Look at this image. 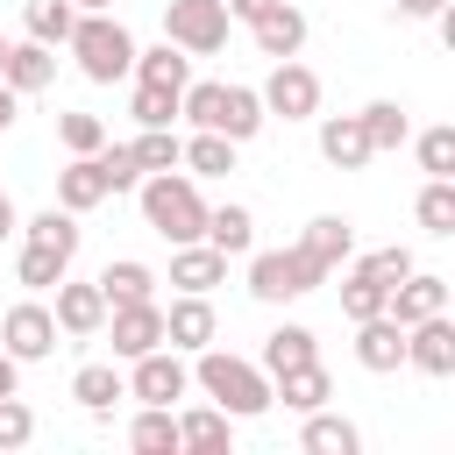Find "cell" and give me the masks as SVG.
Here are the masks:
<instances>
[{"label": "cell", "instance_id": "obj_33", "mask_svg": "<svg viewBox=\"0 0 455 455\" xmlns=\"http://www.w3.org/2000/svg\"><path fill=\"white\" fill-rule=\"evenodd\" d=\"M64 270H71V256L43 249V242H21V256H14V284H28V291H50Z\"/></svg>", "mask_w": 455, "mask_h": 455}, {"label": "cell", "instance_id": "obj_17", "mask_svg": "<svg viewBox=\"0 0 455 455\" xmlns=\"http://www.w3.org/2000/svg\"><path fill=\"white\" fill-rule=\"evenodd\" d=\"M320 156H327L334 171H363L377 149H370V135H363L355 114H320Z\"/></svg>", "mask_w": 455, "mask_h": 455}, {"label": "cell", "instance_id": "obj_49", "mask_svg": "<svg viewBox=\"0 0 455 455\" xmlns=\"http://www.w3.org/2000/svg\"><path fill=\"white\" fill-rule=\"evenodd\" d=\"M14 228H21V213H14V199H7V192H0V242H7V235H14Z\"/></svg>", "mask_w": 455, "mask_h": 455}, {"label": "cell", "instance_id": "obj_28", "mask_svg": "<svg viewBox=\"0 0 455 455\" xmlns=\"http://www.w3.org/2000/svg\"><path fill=\"white\" fill-rule=\"evenodd\" d=\"M128 448L135 455H178V412L171 405H142L128 419Z\"/></svg>", "mask_w": 455, "mask_h": 455}, {"label": "cell", "instance_id": "obj_18", "mask_svg": "<svg viewBox=\"0 0 455 455\" xmlns=\"http://www.w3.org/2000/svg\"><path fill=\"white\" fill-rule=\"evenodd\" d=\"M220 277H228V256L213 242H178L171 249V284L178 291H213Z\"/></svg>", "mask_w": 455, "mask_h": 455}, {"label": "cell", "instance_id": "obj_27", "mask_svg": "<svg viewBox=\"0 0 455 455\" xmlns=\"http://www.w3.org/2000/svg\"><path fill=\"white\" fill-rule=\"evenodd\" d=\"M142 85H171V92H185L192 85V57L178 50V43H156V50H135V64H128Z\"/></svg>", "mask_w": 455, "mask_h": 455}, {"label": "cell", "instance_id": "obj_35", "mask_svg": "<svg viewBox=\"0 0 455 455\" xmlns=\"http://www.w3.org/2000/svg\"><path fill=\"white\" fill-rule=\"evenodd\" d=\"M21 21H28V36H36V43H50V50H57V43H71L78 7H71V0H28V7H21Z\"/></svg>", "mask_w": 455, "mask_h": 455}, {"label": "cell", "instance_id": "obj_31", "mask_svg": "<svg viewBox=\"0 0 455 455\" xmlns=\"http://www.w3.org/2000/svg\"><path fill=\"white\" fill-rule=\"evenodd\" d=\"M235 441V419L220 412V405H192V412H178V448H228Z\"/></svg>", "mask_w": 455, "mask_h": 455}, {"label": "cell", "instance_id": "obj_22", "mask_svg": "<svg viewBox=\"0 0 455 455\" xmlns=\"http://www.w3.org/2000/svg\"><path fill=\"white\" fill-rule=\"evenodd\" d=\"M199 242H213L220 256H249V249H256V213H249V206H206Z\"/></svg>", "mask_w": 455, "mask_h": 455}, {"label": "cell", "instance_id": "obj_13", "mask_svg": "<svg viewBox=\"0 0 455 455\" xmlns=\"http://www.w3.org/2000/svg\"><path fill=\"white\" fill-rule=\"evenodd\" d=\"M405 363L419 377H455V320L448 313H427L405 327Z\"/></svg>", "mask_w": 455, "mask_h": 455}, {"label": "cell", "instance_id": "obj_21", "mask_svg": "<svg viewBox=\"0 0 455 455\" xmlns=\"http://www.w3.org/2000/svg\"><path fill=\"white\" fill-rule=\"evenodd\" d=\"M299 249H306V256H313V263H320V270L334 277V270L348 263V249H355V228H348L341 213H320V220H306V235H299Z\"/></svg>", "mask_w": 455, "mask_h": 455}, {"label": "cell", "instance_id": "obj_36", "mask_svg": "<svg viewBox=\"0 0 455 455\" xmlns=\"http://www.w3.org/2000/svg\"><path fill=\"white\" fill-rule=\"evenodd\" d=\"M384 291H391L384 277H370L363 263H348V277H341V313H348V320H370V313H384Z\"/></svg>", "mask_w": 455, "mask_h": 455}, {"label": "cell", "instance_id": "obj_29", "mask_svg": "<svg viewBox=\"0 0 455 455\" xmlns=\"http://www.w3.org/2000/svg\"><path fill=\"white\" fill-rule=\"evenodd\" d=\"M235 149H242V142H228V135L199 128V135H192V142L178 149V164H185L192 178H228V171H235Z\"/></svg>", "mask_w": 455, "mask_h": 455}, {"label": "cell", "instance_id": "obj_4", "mask_svg": "<svg viewBox=\"0 0 455 455\" xmlns=\"http://www.w3.org/2000/svg\"><path fill=\"white\" fill-rule=\"evenodd\" d=\"M64 50L78 57V71H85L92 85H114V78H128V64H135V36H128V21H121L114 7H100V14H78Z\"/></svg>", "mask_w": 455, "mask_h": 455}, {"label": "cell", "instance_id": "obj_5", "mask_svg": "<svg viewBox=\"0 0 455 455\" xmlns=\"http://www.w3.org/2000/svg\"><path fill=\"white\" fill-rule=\"evenodd\" d=\"M327 284V270L291 242V249H249V299H263V306H284V299H306V291H320Z\"/></svg>", "mask_w": 455, "mask_h": 455}, {"label": "cell", "instance_id": "obj_19", "mask_svg": "<svg viewBox=\"0 0 455 455\" xmlns=\"http://www.w3.org/2000/svg\"><path fill=\"white\" fill-rule=\"evenodd\" d=\"M270 398H284L291 412H320V405L334 398V377H327L320 355H313V363H299V370H277V377H270Z\"/></svg>", "mask_w": 455, "mask_h": 455}, {"label": "cell", "instance_id": "obj_1", "mask_svg": "<svg viewBox=\"0 0 455 455\" xmlns=\"http://www.w3.org/2000/svg\"><path fill=\"white\" fill-rule=\"evenodd\" d=\"M135 199H142V220L178 249V242H199V228H206V199H199V178L178 164V171H142V185H135Z\"/></svg>", "mask_w": 455, "mask_h": 455}, {"label": "cell", "instance_id": "obj_52", "mask_svg": "<svg viewBox=\"0 0 455 455\" xmlns=\"http://www.w3.org/2000/svg\"><path fill=\"white\" fill-rule=\"evenodd\" d=\"M0 192H7V185H0Z\"/></svg>", "mask_w": 455, "mask_h": 455}, {"label": "cell", "instance_id": "obj_48", "mask_svg": "<svg viewBox=\"0 0 455 455\" xmlns=\"http://www.w3.org/2000/svg\"><path fill=\"white\" fill-rule=\"evenodd\" d=\"M14 384H21V363H14V355H7V348H0V398H7V391H14Z\"/></svg>", "mask_w": 455, "mask_h": 455}, {"label": "cell", "instance_id": "obj_42", "mask_svg": "<svg viewBox=\"0 0 455 455\" xmlns=\"http://www.w3.org/2000/svg\"><path fill=\"white\" fill-rule=\"evenodd\" d=\"M36 441V412L21 405V391H7L0 398V455H14V448H28Z\"/></svg>", "mask_w": 455, "mask_h": 455}, {"label": "cell", "instance_id": "obj_30", "mask_svg": "<svg viewBox=\"0 0 455 455\" xmlns=\"http://www.w3.org/2000/svg\"><path fill=\"white\" fill-rule=\"evenodd\" d=\"M320 348H313V327H299V320H284V327H270V341H263V377H277V370H299V363H313Z\"/></svg>", "mask_w": 455, "mask_h": 455}, {"label": "cell", "instance_id": "obj_26", "mask_svg": "<svg viewBox=\"0 0 455 455\" xmlns=\"http://www.w3.org/2000/svg\"><path fill=\"white\" fill-rule=\"evenodd\" d=\"M299 448L306 455H355L363 448V434H355V419H341V412H306V434H299Z\"/></svg>", "mask_w": 455, "mask_h": 455}, {"label": "cell", "instance_id": "obj_44", "mask_svg": "<svg viewBox=\"0 0 455 455\" xmlns=\"http://www.w3.org/2000/svg\"><path fill=\"white\" fill-rule=\"evenodd\" d=\"M355 263H363L370 277H384V284H398V277L412 270V249H405V242H391V249H370V256H355Z\"/></svg>", "mask_w": 455, "mask_h": 455}, {"label": "cell", "instance_id": "obj_8", "mask_svg": "<svg viewBox=\"0 0 455 455\" xmlns=\"http://www.w3.org/2000/svg\"><path fill=\"white\" fill-rule=\"evenodd\" d=\"M185 391H192V363H185L178 348H149V355L128 363V398H142V405H178Z\"/></svg>", "mask_w": 455, "mask_h": 455}, {"label": "cell", "instance_id": "obj_14", "mask_svg": "<svg viewBox=\"0 0 455 455\" xmlns=\"http://www.w3.org/2000/svg\"><path fill=\"white\" fill-rule=\"evenodd\" d=\"M57 291V306H50V320H57V334H100L107 327V299H100V284H71V270L50 284Z\"/></svg>", "mask_w": 455, "mask_h": 455}, {"label": "cell", "instance_id": "obj_12", "mask_svg": "<svg viewBox=\"0 0 455 455\" xmlns=\"http://www.w3.org/2000/svg\"><path fill=\"white\" fill-rule=\"evenodd\" d=\"M384 313L398 320V327H412V320H427V313H448V277L441 270H405L391 291H384Z\"/></svg>", "mask_w": 455, "mask_h": 455}, {"label": "cell", "instance_id": "obj_10", "mask_svg": "<svg viewBox=\"0 0 455 455\" xmlns=\"http://www.w3.org/2000/svg\"><path fill=\"white\" fill-rule=\"evenodd\" d=\"M0 348H7L14 363H43V355L57 348V320H50V306H36V299L7 306V320H0Z\"/></svg>", "mask_w": 455, "mask_h": 455}, {"label": "cell", "instance_id": "obj_38", "mask_svg": "<svg viewBox=\"0 0 455 455\" xmlns=\"http://www.w3.org/2000/svg\"><path fill=\"white\" fill-rule=\"evenodd\" d=\"M419 228L427 235H455V178H427V192H419Z\"/></svg>", "mask_w": 455, "mask_h": 455}, {"label": "cell", "instance_id": "obj_25", "mask_svg": "<svg viewBox=\"0 0 455 455\" xmlns=\"http://www.w3.org/2000/svg\"><path fill=\"white\" fill-rule=\"evenodd\" d=\"M92 284H100V299H107V306H128V299H156V270H149V263H135V256H114V263H107Z\"/></svg>", "mask_w": 455, "mask_h": 455}, {"label": "cell", "instance_id": "obj_15", "mask_svg": "<svg viewBox=\"0 0 455 455\" xmlns=\"http://www.w3.org/2000/svg\"><path fill=\"white\" fill-rule=\"evenodd\" d=\"M355 363H363L370 377H391V370L405 363V327H398L391 313H370V320H355Z\"/></svg>", "mask_w": 455, "mask_h": 455}, {"label": "cell", "instance_id": "obj_6", "mask_svg": "<svg viewBox=\"0 0 455 455\" xmlns=\"http://www.w3.org/2000/svg\"><path fill=\"white\" fill-rule=\"evenodd\" d=\"M164 43H178L185 57L228 50V7L220 0H171L164 7Z\"/></svg>", "mask_w": 455, "mask_h": 455}, {"label": "cell", "instance_id": "obj_39", "mask_svg": "<svg viewBox=\"0 0 455 455\" xmlns=\"http://www.w3.org/2000/svg\"><path fill=\"white\" fill-rule=\"evenodd\" d=\"M128 114H135V128H171V121H178V92H171V85H142V78H135Z\"/></svg>", "mask_w": 455, "mask_h": 455}, {"label": "cell", "instance_id": "obj_7", "mask_svg": "<svg viewBox=\"0 0 455 455\" xmlns=\"http://www.w3.org/2000/svg\"><path fill=\"white\" fill-rule=\"evenodd\" d=\"M256 100H263L270 121H313V114H320V78H313L299 57H277L270 78L256 85Z\"/></svg>", "mask_w": 455, "mask_h": 455}, {"label": "cell", "instance_id": "obj_50", "mask_svg": "<svg viewBox=\"0 0 455 455\" xmlns=\"http://www.w3.org/2000/svg\"><path fill=\"white\" fill-rule=\"evenodd\" d=\"M71 7H78V14H100V7H114V0H71Z\"/></svg>", "mask_w": 455, "mask_h": 455}, {"label": "cell", "instance_id": "obj_3", "mask_svg": "<svg viewBox=\"0 0 455 455\" xmlns=\"http://www.w3.org/2000/svg\"><path fill=\"white\" fill-rule=\"evenodd\" d=\"M178 114L192 121V128H213V135H228V142H249V135H263V100H256V85H213V78H199V85H185L178 92Z\"/></svg>", "mask_w": 455, "mask_h": 455}, {"label": "cell", "instance_id": "obj_51", "mask_svg": "<svg viewBox=\"0 0 455 455\" xmlns=\"http://www.w3.org/2000/svg\"><path fill=\"white\" fill-rule=\"evenodd\" d=\"M0 64H7V36H0Z\"/></svg>", "mask_w": 455, "mask_h": 455}, {"label": "cell", "instance_id": "obj_43", "mask_svg": "<svg viewBox=\"0 0 455 455\" xmlns=\"http://www.w3.org/2000/svg\"><path fill=\"white\" fill-rule=\"evenodd\" d=\"M419 171H427V178H455V128H448V121L419 135Z\"/></svg>", "mask_w": 455, "mask_h": 455}, {"label": "cell", "instance_id": "obj_24", "mask_svg": "<svg viewBox=\"0 0 455 455\" xmlns=\"http://www.w3.org/2000/svg\"><path fill=\"white\" fill-rule=\"evenodd\" d=\"M100 199H107V178H100V164H92V156H71V164L57 171V206H64V213H92Z\"/></svg>", "mask_w": 455, "mask_h": 455}, {"label": "cell", "instance_id": "obj_32", "mask_svg": "<svg viewBox=\"0 0 455 455\" xmlns=\"http://www.w3.org/2000/svg\"><path fill=\"white\" fill-rule=\"evenodd\" d=\"M14 235H21V242H43V249L78 256V213H64V206H43V213H36V220H21Z\"/></svg>", "mask_w": 455, "mask_h": 455}, {"label": "cell", "instance_id": "obj_9", "mask_svg": "<svg viewBox=\"0 0 455 455\" xmlns=\"http://www.w3.org/2000/svg\"><path fill=\"white\" fill-rule=\"evenodd\" d=\"M213 334H220V320H213V299H206V291H178V299L164 306V348L199 355Z\"/></svg>", "mask_w": 455, "mask_h": 455}, {"label": "cell", "instance_id": "obj_41", "mask_svg": "<svg viewBox=\"0 0 455 455\" xmlns=\"http://www.w3.org/2000/svg\"><path fill=\"white\" fill-rule=\"evenodd\" d=\"M57 142H64L71 156H92V149L107 142V121H100V114H57Z\"/></svg>", "mask_w": 455, "mask_h": 455}, {"label": "cell", "instance_id": "obj_40", "mask_svg": "<svg viewBox=\"0 0 455 455\" xmlns=\"http://www.w3.org/2000/svg\"><path fill=\"white\" fill-rule=\"evenodd\" d=\"M128 149H135L142 171H178V149H185V142H178V128H142Z\"/></svg>", "mask_w": 455, "mask_h": 455}, {"label": "cell", "instance_id": "obj_46", "mask_svg": "<svg viewBox=\"0 0 455 455\" xmlns=\"http://www.w3.org/2000/svg\"><path fill=\"white\" fill-rule=\"evenodd\" d=\"M14 114H21V92H14V85H7V78H0V135H7V128H14Z\"/></svg>", "mask_w": 455, "mask_h": 455}, {"label": "cell", "instance_id": "obj_45", "mask_svg": "<svg viewBox=\"0 0 455 455\" xmlns=\"http://www.w3.org/2000/svg\"><path fill=\"white\" fill-rule=\"evenodd\" d=\"M441 7H448V0H398V14H405V21H434Z\"/></svg>", "mask_w": 455, "mask_h": 455}, {"label": "cell", "instance_id": "obj_37", "mask_svg": "<svg viewBox=\"0 0 455 455\" xmlns=\"http://www.w3.org/2000/svg\"><path fill=\"white\" fill-rule=\"evenodd\" d=\"M92 164H100V178H107V199L142 185V164H135V149H128V142H100V149H92Z\"/></svg>", "mask_w": 455, "mask_h": 455}, {"label": "cell", "instance_id": "obj_23", "mask_svg": "<svg viewBox=\"0 0 455 455\" xmlns=\"http://www.w3.org/2000/svg\"><path fill=\"white\" fill-rule=\"evenodd\" d=\"M71 398H78V405H85L92 419H107V412H114V405L128 398V377H121L114 363H85V370L71 377Z\"/></svg>", "mask_w": 455, "mask_h": 455}, {"label": "cell", "instance_id": "obj_20", "mask_svg": "<svg viewBox=\"0 0 455 455\" xmlns=\"http://www.w3.org/2000/svg\"><path fill=\"white\" fill-rule=\"evenodd\" d=\"M0 78H7L14 92H43V85L57 78V50H50V43H36V36H28V43H7Z\"/></svg>", "mask_w": 455, "mask_h": 455}, {"label": "cell", "instance_id": "obj_11", "mask_svg": "<svg viewBox=\"0 0 455 455\" xmlns=\"http://www.w3.org/2000/svg\"><path fill=\"white\" fill-rule=\"evenodd\" d=\"M107 327H114V355H121V363H135V355L164 348V306H156V299L107 306Z\"/></svg>", "mask_w": 455, "mask_h": 455}, {"label": "cell", "instance_id": "obj_34", "mask_svg": "<svg viewBox=\"0 0 455 455\" xmlns=\"http://www.w3.org/2000/svg\"><path fill=\"white\" fill-rule=\"evenodd\" d=\"M355 121H363L370 149H398V142L412 135V121H405V107H398V100H370V107H363Z\"/></svg>", "mask_w": 455, "mask_h": 455}, {"label": "cell", "instance_id": "obj_47", "mask_svg": "<svg viewBox=\"0 0 455 455\" xmlns=\"http://www.w3.org/2000/svg\"><path fill=\"white\" fill-rule=\"evenodd\" d=\"M220 7H228V21H256L270 0H220Z\"/></svg>", "mask_w": 455, "mask_h": 455}, {"label": "cell", "instance_id": "obj_16", "mask_svg": "<svg viewBox=\"0 0 455 455\" xmlns=\"http://www.w3.org/2000/svg\"><path fill=\"white\" fill-rule=\"evenodd\" d=\"M249 36H256V50L277 64V57H299L306 50V14L291 7V0H270L256 21H249Z\"/></svg>", "mask_w": 455, "mask_h": 455}, {"label": "cell", "instance_id": "obj_2", "mask_svg": "<svg viewBox=\"0 0 455 455\" xmlns=\"http://www.w3.org/2000/svg\"><path fill=\"white\" fill-rule=\"evenodd\" d=\"M192 384L228 412V419H256V412H270L277 398H270V377H263V363H242V355H228V348H199V363H192Z\"/></svg>", "mask_w": 455, "mask_h": 455}]
</instances>
